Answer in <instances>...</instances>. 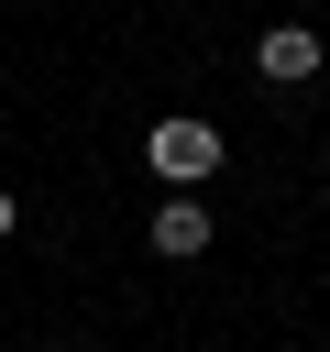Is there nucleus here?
Here are the masks:
<instances>
[{"mask_svg": "<svg viewBox=\"0 0 330 352\" xmlns=\"http://www.w3.org/2000/svg\"><path fill=\"white\" fill-rule=\"evenodd\" d=\"M319 66H330V44H319L308 22H275V33L253 44V77H264V88H319Z\"/></svg>", "mask_w": 330, "mask_h": 352, "instance_id": "f03ea898", "label": "nucleus"}, {"mask_svg": "<svg viewBox=\"0 0 330 352\" xmlns=\"http://www.w3.org/2000/svg\"><path fill=\"white\" fill-rule=\"evenodd\" d=\"M11 231H22V198H11V187H0V242H11Z\"/></svg>", "mask_w": 330, "mask_h": 352, "instance_id": "20e7f679", "label": "nucleus"}, {"mask_svg": "<svg viewBox=\"0 0 330 352\" xmlns=\"http://www.w3.org/2000/svg\"><path fill=\"white\" fill-rule=\"evenodd\" d=\"M143 176H165V198H198V176H220V121L165 110V121L143 132Z\"/></svg>", "mask_w": 330, "mask_h": 352, "instance_id": "f257e3e1", "label": "nucleus"}, {"mask_svg": "<svg viewBox=\"0 0 330 352\" xmlns=\"http://www.w3.org/2000/svg\"><path fill=\"white\" fill-rule=\"evenodd\" d=\"M143 242H154V253H165V264H198V253H209V242H220V220H209V209H198V198H165V209H154V231H143Z\"/></svg>", "mask_w": 330, "mask_h": 352, "instance_id": "7ed1b4c3", "label": "nucleus"}]
</instances>
